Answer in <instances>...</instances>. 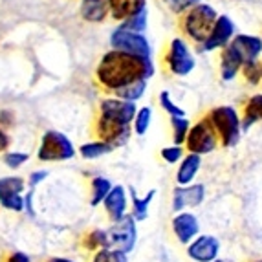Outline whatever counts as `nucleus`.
<instances>
[{"instance_id":"obj_14","label":"nucleus","mask_w":262,"mask_h":262,"mask_svg":"<svg viewBox=\"0 0 262 262\" xmlns=\"http://www.w3.org/2000/svg\"><path fill=\"white\" fill-rule=\"evenodd\" d=\"M233 37H235V24H233V20L229 17L222 15V17L216 18L207 39L202 42V50L204 52H213V50L224 48V46L231 42Z\"/></svg>"},{"instance_id":"obj_40","label":"nucleus","mask_w":262,"mask_h":262,"mask_svg":"<svg viewBox=\"0 0 262 262\" xmlns=\"http://www.w3.org/2000/svg\"><path fill=\"white\" fill-rule=\"evenodd\" d=\"M33 191H35V189H30V192L24 194V211H26L30 216L35 214V209H33Z\"/></svg>"},{"instance_id":"obj_33","label":"nucleus","mask_w":262,"mask_h":262,"mask_svg":"<svg viewBox=\"0 0 262 262\" xmlns=\"http://www.w3.org/2000/svg\"><path fill=\"white\" fill-rule=\"evenodd\" d=\"M160 156L163 158V162L167 163H180V160L185 156V147L184 145H169V147H163Z\"/></svg>"},{"instance_id":"obj_29","label":"nucleus","mask_w":262,"mask_h":262,"mask_svg":"<svg viewBox=\"0 0 262 262\" xmlns=\"http://www.w3.org/2000/svg\"><path fill=\"white\" fill-rule=\"evenodd\" d=\"M92 262H128V255L112 248L97 249L92 257Z\"/></svg>"},{"instance_id":"obj_43","label":"nucleus","mask_w":262,"mask_h":262,"mask_svg":"<svg viewBox=\"0 0 262 262\" xmlns=\"http://www.w3.org/2000/svg\"><path fill=\"white\" fill-rule=\"evenodd\" d=\"M84 2H101V0H84Z\"/></svg>"},{"instance_id":"obj_42","label":"nucleus","mask_w":262,"mask_h":262,"mask_svg":"<svg viewBox=\"0 0 262 262\" xmlns=\"http://www.w3.org/2000/svg\"><path fill=\"white\" fill-rule=\"evenodd\" d=\"M46 262H75V260H72V258H66V257H52V258H48Z\"/></svg>"},{"instance_id":"obj_2","label":"nucleus","mask_w":262,"mask_h":262,"mask_svg":"<svg viewBox=\"0 0 262 262\" xmlns=\"http://www.w3.org/2000/svg\"><path fill=\"white\" fill-rule=\"evenodd\" d=\"M207 119L213 125L214 132L219 136V141L224 147H235L238 141H241L242 136V118L238 110L231 105H222V106H214L209 112Z\"/></svg>"},{"instance_id":"obj_13","label":"nucleus","mask_w":262,"mask_h":262,"mask_svg":"<svg viewBox=\"0 0 262 262\" xmlns=\"http://www.w3.org/2000/svg\"><path fill=\"white\" fill-rule=\"evenodd\" d=\"M170 227H172V233H174L176 241L185 246H187L196 235H200V222H198V216L194 213H191V211L174 213V216L170 220Z\"/></svg>"},{"instance_id":"obj_24","label":"nucleus","mask_w":262,"mask_h":262,"mask_svg":"<svg viewBox=\"0 0 262 262\" xmlns=\"http://www.w3.org/2000/svg\"><path fill=\"white\" fill-rule=\"evenodd\" d=\"M145 90H147V81H145V79H141V81H136V83L127 84V86H123V88H119V90H116V92H114V96L119 97V99L138 103V101L145 96Z\"/></svg>"},{"instance_id":"obj_3","label":"nucleus","mask_w":262,"mask_h":262,"mask_svg":"<svg viewBox=\"0 0 262 262\" xmlns=\"http://www.w3.org/2000/svg\"><path fill=\"white\" fill-rule=\"evenodd\" d=\"M75 156V147L70 138L62 134L61 130H46L40 138V145L37 149L39 162L53 163V162H66Z\"/></svg>"},{"instance_id":"obj_38","label":"nucleus","mask_w":262,"mask_h":262,"mask_svg":"<svg viewBox=\"0 0 262 262\" xmlns=\"http://www.w3.org/2000/svg\"><path fill=\"white\" fill-rule=\"evenodd\" d=\"M4 262H31L30 255L24 251H11L8 257L4 258Z\"/></svg>"},{"instance_id":"obj_26","label":"nucleus","mask_w":262,"mask_h":262,"mask_svg":"<svg viewBox=\"0 0 262 262\" xmlns=\"http://www.w3.org/2000/svg\"><path fill=\"white\" fill-rule=\"evenodd\" d=\"M114 147H110L108 143L101 140L90 141V143H83L79 147V154L84 158V160H97V158L105 156V154L112 152Z\"/></svg>"},{"instance_id":"obj_4","label":"nucleus","mask_w":262,"mask_h":262,"mask_svg":"<svg viewBox=\"0 0 262 262\" xmlns=\"http://www.w3.org/2000/svg\"><path fill=\"white\" fill-rule=\"evenodd\" d=\"M216 18H219V15H216V11L211 6L196 4L194 8L189 9V13L184 18L185 35L194 40V42L202 44L211 33Z\"/></svg>"},{"instance_id":"obj_8","label":"nucleus","mask_w":262,"mask_h":262,"mask_svg":"<svg viewBox=\"0 0 262 262\" xmlns=\"http://www.w3.org/2000/svg\"><path fill=\"white\" fill-rule=\"evenodd\" d=\"M110 44L114 50H121V52H128L141 57H150V44L145 39L143 33L132 31L125 26H119L118 30L112 31Z\"/></svg>"},{"instance_id":"obj_41","label":"nucleus","mask_w":262,"mask_h":262,"mask_svg":"<svg viewBox=\"0 0 262 262\" xmlns=\"http://www.w3.org/2000/svg\"><path fill=\"white\" fill-rule=\"evenodd\" d=\"M0 125L2 127H9V125H13V114L9 112V110H2L0 112Z\"/></svg>"},{"instance_id":"obj_9","label":"nucleus","mask_w":262,"mask_h":262,"mask_svg":"<svg viewBox=\"0 0 262 262\" xmlns=\"http://www.w3.org/2000/svg\"><path fill=\"white\" fill-rule=\"evenodd\" d=\"M24 191H26V180L22 176H2L0 178V206L13 213H22Z\"/></svg>"},{"instance_id":"obj_35","label":"nucleus","mask_w":262,"mask_h":262,"mask_svg":"<svg viewBox=\"0 0 262 262\" xmlns=\"http://www.w3.org/2000/svg\"><path fill=\"white\" fill-rule=\"evenodd\" d=\"M121 26L128 28V30H132V31H140V33H143L145 28H147V8H145L143 11H140V13H136L134 17L123 20Z\"/></svg>"},{"instance_id":"obj_5","label":"nucleus","mask_w":262,"mask_h":262,"mask_svg":"<svg viewBox=\"0 0 262 262\" xmlns=\"http://www.w3.org/2000/svg\"><path fill=\"white\" fill-rule=\"evenodd\" d=\"M219 143H220L219 136H216L213 125H211V121L206 116V118H202L200 121H196L194 125H191L184 147L187 152L204 156V154L214 152L216 147H219Z\"/></svg>"},{"instance_id":"obj_44","label":"nucleus","mask_w":262,"mask_h":262,"mask_svg":"<svg viewBox=\"0 0 262 262\" xmlns=\"http://www.w3.org/2000/svg\"><path fill=\"white\" fill-rule=\"evenodd\" d=\"M213 262H224V260H220V258H214V260Z\"/></svg>"},{"instance_id":"obj_6","label":"nucleus","mask_w":262,"mask_h":262,"mask_svg":"<svg viewBox=\"0 0 262 262\" xmlns=\"http://www.w3.org/2000/svg\"><path fill=\"white\" fill-rule=\"evenodd\" d=\"M138 241V227L132 214H125L118 222H112V227L106 229V248L119 249L123 253L134 251Z\"/></svg>"},{"instance_id":"obj_32","label":"nucleus","mask_w":262,"mask_h":262,"mask_svg":"<svg viewBox=\"0 0 262 262\" xmlns=\"http://www.w3.org/2000/svg\"><path fill=\"white\" fill-rule=\"evenodd\" d=\"M28 160H30V154L28 152H22V150H8V152H4V163L6 167H9V169H20L24 163H28Z\"/></svg>"},{"instance_id":"obj_19","label":"nucleus","mask_w":262,"mask_h":262,"mask_svg":"<svg viewBox=\"0 0 262 262\" xmlns=\"http://www.w3.org/2000/svg\"><path fill=\"white\" fill-rule=\"evenodd\" d=\"M231 44L238 50L244 62L257 61L258 55L262 53V39L255 35H235L231 39Z\"/></svg>"},{"instance_id":"obj_37","label":"nucleus","mask_w":262,"mask_h":262,"mask_svg":"<svg viewBox=\"0 0 262 262\" xmlns=\"http://www.w3.org/2000/svg\"><path fill=\"white\" fill-rule=\"evenodd\" d=\"M46 178H48V170H44V169L33 170L30 174V178H28V185H30V189H35L37 185L42 184Z\"/></svg>"},{"instance_id":"obj_1","label":"nucleus","mask_w":262,"mask_h":262,"mask_svg":"<svg viewBox=\"0 0 262 262\" xmlns=\"http://www.w3.org/2000/svg\"><path fill=\"white\" fill-rule=\"evenodd\" d=\"M154 75V64L150 57L134 55V53L112 50L101 57L96 70L97 83L108 92L132 84L136 81H149Z\"/></svg>"},{"instance_id":"obj_27","label":"nucleus","mask_w":262,"mask_h":262,"mask_svg":"<svg viewBox=\"0 0 262 262\" xmlns=\"http://www.w3.org/2000/svg\"><path fill=\"white\" fill-rule=\"evenodd\" d=\"M150 123H152V108L150 106H141V108H138V112L134 116L132 130L138 136H145L147 130L150 128Z\"/></svg>"},{"instance_id":"obj_20","label":"nucleus","mask_w":262,"mask_h":262,"mask_svg":"<svg viewBox=\"0 0 262 262\" xmlns=\"http://www.w3.org/2000/svg\"><path fill=\"white\" fill-rule=\"evenodd\" d=\"M147 0H106L108 11L116 20H127L145 9Z\"/></svg>"},{"instance_id":"obj_28","label":"nucleus","mask_w":262,"mask_h":262,"mask_svg":"<svg viewBox=\"0 0 262 262\" xmlns=\"http://www.w3.org/2000/svg\"><path fill=\"white\" fill-rule=\"evenodd\" d=\"M170 127H172V141L176 145H184L185 138L189 134V128H191V121L185 116H172Z\"/></svg>"},{"instance_id":"obj_31","label":"nucleus","mask_w":262,"mask_h":262,"mask_svg":"<svg viewBox=\"0 0 262 262\" xmlns=\"http://www.w3.org/2000/svg\"><path fill=\"white\" fill-rule=\"evenodd\" d=\"M242 74H244L246 81L251 84H257V83H262V64L257 61H249V62H244L242 66Z\"/></svg>"},{"instance_id":"obj_16","label":"nucleus","mask_w":262,"mask_h":262,"mask_svg":"<svg viewBox=\"0 0 262 262\" xmlns=\"http://www.w3.org/2000/svg\"><path fill=\"white\" fill-rule=\"evenodd\" d=\"M103 206H105L110 222H118L119 219H123L125 214H128L127 189L123 185H114L108 194H106V198L103 200Z\"/></svg>"},{"instance_id":"obj_22","label":"nucleus","mask_w":262,"mask_h":262,"mask_svg":"<svg viewBox=\"0 0 262 262\" xmlns=\"http://www.w3.org/2000/svg\"><path fill=\"white\" fill-rule=\"evenodd\" d=\"M242 130H248L249 127H253L255 123L262 121V94L251 96L244 105V112H242Z\"/></svg>"},{"instance_id":"obj_25","label":"nucleus","mask_w":262,"mask_h":262,"mask_svg":"<svg viewBox=\"0 0 262 262\" xmlns=\"http://www.w3.org/2000/svg\"><path fill=\"white\" fill-rule=\"evenodd\" d=\"M81 13H83L84 20L101 22L108 13V4H106V0H101V2H83Z\"/></svg>"},{"instance_id":"obj_15","label":"nucleus","mask_w":262,"mask_h":262,"mask_svg":"<svg viewBox=\"0 0 262 262\" xmlns=\"http://www.w3.org/2000/svg\"><path fill=\"white\" fill-rule=\"evenodd\" d=\"M138 112V105L132 103V101L119 99V97H106L99 103V114L103 116H108V118L119 119L123 123H130L134 121V116Z\"/></svg>"},{"instance_id":"obj_23","label":"nucleus","mask_w":262,"mask_h":262,"mask_svg":"<svg viewBox=\"0 0 262 262\" xmlns=\"http://www.w3.org/2000/svg\"><path fill=\"white\" fill-rule=\"evenodd\" d=\"M112 187H114V184L108 178H105V176H96V178H92V182H90V206L92 207L101 206Z\"/></svg>"},{"instance_id":"obj_17","label":"nucleus","mask_w":262,"mask_h":262,"mask_svg":"<svg viewBox=\"0 0 262 262\" xmlns=\"http://www.w3.org/2000/svg\"><path fill=\"white\" fill-rule=\"evenodd\" d=\"M244 66V59L238 53V50L233 46L231 42L222 48V62H220V74H222L224 81H233L236 74L242 70Z\"/></svg>"},{"instance_id":"obj_39","label":"nucleus","mask_w":262,"mask_h":262,"mask_svg":"<svg viewBox=\"0 0 262 262\" xmlns=\"http://www.w3.org/2000/svg\"><path fill=\"white\" fill-rule=\"evenodd\" d=\"M9 145H11V138H9V134L6 132V128L0 125V154L8 152Z\"/></svg>"},{"instance_id":"obj_21","label":"nucleus","mask_w":262,"mask_h":262,"mask_svg":"<svg viewBox=\"0 0 262 262\" xmlns=\"http://www.w3.org/2000/svg\"><path fill=\"white\" fill-rule=\"evenodd\" d=\"M154 196H156V191H149L145 196H140V194H136L134 189H130V214L136 222H143V220L149 219V207L152 204Z\"/></svg>"},{"instance_id":"obj_12","label":"nucleus","mask_w":262,"mask_h":262,"mask_svg":"<svg viewBox=\"0 0 262 262\" xmlns=\"http://www.w3.org/2000/svg\"><path fill=\"white\" fill-rule=\"evenodd\" d=\"M206 200V185L204 184H189L178 185L172 191V211L180 213L187 207H198L202 202Z\"/></svg>"},{"instance_id":"obj_7","label":"nucleus","mask_w":262,"mask_h":262,"mask_svg":"<svg viewBox=\"0 0 262 262\" xmlns=\"http://www.w3.org/2000/svg\"><path fill=\"white\" fill-rule=\"evenodd\" d=\"M134 134L130 123H123L119 119L108 118V116H103L99 114L96 119V136L97 140L105 141L110 147L118 149L127 145V141L130 140V136Z\"/></svg>"},{"instance_id":"obj_34","label":"nucleus","mask_w":262,"mask_h":262,"mask_svg":"<svg viewBox=\"0 0 262 262\" xmlns=\"http://www.w3.org/2000/svg\"><path fill=\"white\" fill-rule=\"evenodd\" d=\"M160 106L163 108V112L169 114V118H172V116H185L184 108L180 105H176L167 90H163V92L160 94Z\"/></svg>"},{"instance_id":"obj_11","label":"nucleus","mask_w":262,"mask_h":262,"mask_svg":"<svg viewBox=\"0 0 262 262\" xmlns=\"http://www.w3.org/2000/svg\"><path fill=\"white\" fill-rule=\"evenodd\" d=\"M220 241L214 235H196L187 244V257L194 262H213L219 258Z\"/></svg>"},{"instance_id":"obj_30","label":"nucleus","mask_w":262,"mask_h":262,"mask_svg":"<svg viewBox=\"0 0 262 262\" xmlns=\"http://www.w3.org/2000/svg\"><path fill=\"white\" fill-rule=\"evenodd\" d=\"M83 246L88 251H97L101 248H106V231L105 229H94L84 236Z\"/></svg>"},{"instance_id":"obj_10","label":"nucleus","mask_w":262,"mask_h":262,"mask_svg":"<svg viewBox=\"0 0 262 262\" xmlns=\"http://www.w3.org/2000/svg\"><path fill=\"white\" fill-rule=\"evenodd\" d=\"M165 62H167V66H169L170 74L180 75V77L191 74V72L194 70V64H196L187 42H185L184 39H178V37L170 40Z\"/></svg>"},{"instance_id":"obj_45","label":"nucleus","mask_w":262,"mask_h":262,"mask_svg":"<svg viewBox=\"0 0 262 262\" xmlns=\"http://www.w3.org/2000/svg\"><path fill=\"white\" fill-rule=\"evenodd\" d=\"M255 262H262V258H260V260H255Z\"/></svg>"},{"instance_id":"obj_36","label":"nucleus","mask_w":262,"mask_h":262,"mask_svg":"<svg viewBox=\"0 0 262 262\" xmlns=\"http://www.w3.org/2000/svg\"><path fill=\"white\" fill-rule=\"evenodd\" d=\"M163 2L169 6L170 11H174V13H184V11H187V9L200 4L202 0H163Z\"/></svg>"},{"instance_id":"obj_18","label":"nucleus","mask_w":262,"mask_h":262,"mask_svg":"<svg viewBox=\"0 0 262 262\" xmlns=\"http://www.w3.org/2000/svg\"><path fill=\"white\" fill-rule=\"evenodd\" d=\"M202 167V156L200 154L187 152L180 160L178 170H176V184L178 185H189L194 182L198 170Z\"/></svg>"}]
</instances>
